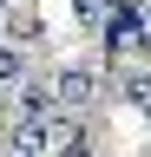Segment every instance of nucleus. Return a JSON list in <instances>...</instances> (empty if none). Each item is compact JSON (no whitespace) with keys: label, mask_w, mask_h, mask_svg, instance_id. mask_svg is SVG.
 <instances>
[{"label":"nucleus","mask_w":151,"mask_h":157,"mask_svg":"<svg viewBox=\"0 0 151 157\" xmlns=\"http://www.w3.org/2000/svg\"><path fill=\"white\" fill-rule=\"evenodd\" d=\"M53 98H59V111H72V118H79L92 98H99V72H92L85 59H66V66L53 72Z\"/></svg>","instance_id":"1"},{"label":"nucleus","mask_w":151,"mask_h":157,"mask_svg":"<svg viewBox=\"0 0 151 157\" xmlns=\"http://www.w3.org/2000/svg\"><path fill=\"white\" fill-rule=\"evenodd\" d=\"M105 46L118 52V59H151V33H145V13H138V0L112 13V26H105Z\"/></svg>","instance_id":"2"},{"label":"nucleus","mask_w":151,"mask_h":157,"mask_svg":"<svg viewBox=\"0 0 151 157\" xmlns=\"http://www.w3.org/2000/svg\"><path fill=\"white\" fill-rule=\"evenodd\" d=\"M7 105H13V118H53L59 111V98H53V85H7Z\"/></svg>","instance_id":"3"},{"label":"nucleus","mask_w":151,"mask_h":157,"mask_svg":"<svg viewBox=\"0 0 151 157\" xmlns=\"http://www.w3.org/2000/svg\"><path fill=\"white\" fill-rule=\"evenodd\" d=\"M112 98H118V105H151V66H125L118 72V85H112Z\"/></svg>","instance_id":"4"},{"label":"nucleus","mask_w":151,"mask_h":157,"mask_svg":"<svg viewBox=\"0 0 151 157\" xmlns=\"http://www.w3.org/2000/svg\"><path fill=\"white\" fill-rule=\"evenodd\" d=\"M72 26L79 33H105V0H72Z\"/></svg>","instance_id":"5"},{"label":"nucleus","mask_w":151,"mask_h":157,"mask_svg":"<svg viewBox=\"0 0 151 157\" xmlns=\"http://www.w3.org/2000/svg\"><path fill=\"white\" fill-rule=\"evenodd\" d=\"M20 78H26V52L0 39V85H20Z\"/></svg>","instance_id":"6"},{"label":"nucleus","mask_w":151,"mask_h":157,"mask_svg":"<svg viewBox=\"0 0 151 157\" xmlns=\"http://www.w3.org/2000/svg\"><path fill=\"white\" fill-rule=\"evenodd\" d=\"M7 26H13V20H7V0H0V39H7Z\"/></svg>","instance_id":"7"},{"label":"nucleus","mask_w":151,"mask_h":157,"mask_svg":"<svg viewBox=\"0 0 151 157\" xmlns=\"http://www.w3.org/2000/svg\"><path fill=\"white\" fill-rule=\"evenodd\" d=\"M138 13H145V33H151V0H138Z\"/></svg>","instance_id":"8"},{"label":"nucleus","mask_w":151,"mask_h":157,"mask_svg":"<svg viewBox=\"0 0 151 157\" xmlns=\"http://www.w3.org/2000/svg\"><path fill=\"white\" fill-rule=\"evenodd\" d=\"M0 157H26V151H0Z\"/></svg>","instance_id":"9"},{"label":"nucleus","mask_w":151,"mask_h":157,"mask_svg":"<svg viewBox=\"0 0 151 157\" xmlns=\"http://www.w3.org/2000/svg\"><path fill=\"white\" fill-rule=\"evenodd\" d=\"M0 98H7V85H0Z\"/></svg>","instance_id":"10"}]
</instances>
